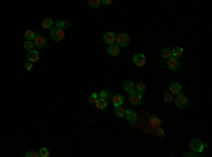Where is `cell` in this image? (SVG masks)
<instances>
[{
	"label": "cell",
	"instance_id": "cell-19",
	"mask_svg": "<svg viewBox=\"0 0 212 157\" xmlns=\"http://www.w3.org/2000/svg\"><path fill=\"white\" fill-rule=\"evenodd\" d=\"M183 52H184L183 48L177 45V47H174V48L171 50V57H176V58H180V57L183 55Z\"/></svg>",
	"mask_w": 212,
	"mask_h": 157
},
{
	"label": "cell",
	"instance_id": "cell-4",
	"mask_svg": "<svg viewBox=\"0 0 212 157\" xmlns=\"http://www.w3.org/2000/svg\"><path fill=\"white\" fill-rule=\"evenodd\" d=\"M205 147H206V144H202V142L199 139H192L190 142V149L192 150V151L201 153V151H204Z\"/></svg>",
	"mask_w": 212,
	"mask_h": 157
},
{
	"label": "cell",
	"instance_id": "cell-29",
	"mask_svg": "<svg viewBox=\"0 0 212 157\" xmlns=\"http://www.w3.org/2000/svg\"><path fill=\"white\" fill-rule=\"evenodd\" d=\"M164 101H165V102H172V101H174L171 92H167V94H165V95H164Z\"/></svg>",
	"mask_w": 212,
	"mask_h": 157
},
{
	"label": "cell",
	"instance_id": "cell-8",
	"mask_svg": "<svg viewBox=\"0 0 212 157\" xmlns=\"http://www.w3.org/2000/svg\"><path fill=\"white\" fill-rule=\"evenodd\" d=\"M167 65H168V68L171 71H177L180 68V59L178 58H176V57H170V58L167 59Z\"/></svg>",
	"mask_w": 212,
	"mask_h": 157
},
{
	"label": "cell",
	"instance_id": "cell-24",
	"mask_svg": "<svg viewBox=\"0 0 212 157\" xmlns=\"http://www.w3.org/2000/svg\"><path fill=\"white\" fill-rule=\"evenodd\" d=\"M37 33H34V30H27L26 33H24V37H26V40H34V37H36Z\"/></svg>",
	"mask_w": 212,
	"mask_h": 157
},
{
	"label": "cell",
	"instance_id": "cell-32",
	"mask_svg": "<svg viewBox=\"0 0 212 157\" xmlns=\"http://www.w3.org/2000/svg\"><path fill=\"white\" fill-rule=\"evenodd\" d=\"M26 157H40V156H38V151H28L26 154Z\"/></svg>",
	"mask_w": 212,
	"mask_h": 157
},
{
	"label": "cell",
	"instance_id": "cell-20",
	"mask_svg": "<svg viewBox=\"0 0 212 157\" xmlns=\"http://www.w3.org/2000/svg\"><path fill=\"white\" fill-rule=\"evenodd\" d=\"M160 55H161V57H163V58L168 59V58H170V57H171V50H170V48H167V47L161 48V51H160Z\"/></svg>",
	"mask_w": 212,
	"mask_h": 157
},
{
	"label": "cell",
	"instance_id": "cell-14",
	"mask_svg": "<svg viewBox=\"0 0 212 157\" xmlns=\"http://www.w3.org/2000/svg\"><path fill=\"white\" fill-rule=\"evenodd\" d=\"M112 96H113V94H112V91H110V89H103V91L99 92V98H100V99H105V101H110V99H112Z\"/></svg>",
	"mask_w": 212,
	"mask_h": 157
},
{
	"label": "cell",
	"instance_id": "cell-2",
	"mask_svg": "<svg viewBox=\"0 0 212 157\" xmlns=\"http://www.w3.org/2000/svg\"><path fill=\"white\" fill-rule=\"evenodd\" d=\"M115 43H116L119 47H127L129 44H130V37H129V34H126V33H119V34H116Z\"/></svg>",
	"mask_w": 212,
	"mask_h": 157
},
{
	"label": "cell",
	"instance_id": "cell-5",
	"mask_svg": "<svg viewBox=\"0 0 212 157\" xmlns=\"http://www.w3.org/2000/svg\"><path fill=\"white\" fill-rule=\"evenodd\" d=\"M142 101H143V98H142V94L140 92L133 91L129 94V102L132 103V105H140Z\"/></svg>",
	"mask_w": 212,
	"mask_h": 157
},
{
	"label": "cell",
	"instance_id": "cell-34",
	"mask_svg": "<svg viewBox=\"0 0 212 157\" xmlns=\"http://www.w3.org/2000/svg\"><path fill=\"white\" fill-rule=\"evenodd\" d=\"M112 2H113V0H100V3L105 4V6H109V4L112 3Z\"/></svg>",
	"mask_w": 212,
	"mask_h": 157
},
{
	"label": "cell",
	"instance_id": "cell-11",
	"mask_svg": "<svg viewBox=\"0 0 212 157\" xmlns=\"http://www.w3.org/2000/svg\"><path fill=\"white\" fill-rule=\"evenodd\" d=\"M40 59V54H38V51L37 50H31V51H27V61L30 62H37Z\"/></svg>",
	"mask_w": 212,
	"mask_h": 157
},
{
	"label": "cell",
	"instance_id": "cell-26",
	"mask_svg": "<svg viewBox=\"0 0 212 157\" xmlns=\"http://www.w3.org/2000/svg\"><path fill=\"white\" fill-rule=\"evenodd\" d=\"M88 6L92 9H98L100 6V0H88Z\"/></svg>",
	"mask_w": 212,
	"mask_h": 157
},
{
	"label": "cell",
	"instance_id": "cell-6",
	"mask_svg": "<svg viewBox=\"0 0 212 157\" xmlns=\"http://www.w3.org/2000/svg\"><path fill=\"white\" fill-rule=\"evenodd\" d=\"M33 43H34V45H36L37 48H44L45 45H47V40H45V37L41 36V34H38V33L36 34Z\"/></svg>",
	"mask_w": 212,
	"mask_h": 157
},
{
	"label": "cell",
	"instance_id": "cell-21",
	"mask_svg": "<svg viewBox=\"0 0 212 157\" xmlns=\"http://www.w3.org/2000/svg\"><path fill=\"white\" fill-rule=\"evenodd\" d=\"M95 106L98 108V109H100V110H102V109H106V106H108V101H105V99H100V98H99V99H98V102L95 103Z\"/></svg>",
	"mask_w": 212,
	"mask_h": 157
},
{
	"label": "cell",
	"instance_id": "cell-23",
	"mask_svg": "<svg viewBox=\"0 0 212 157\" xmlns=\"http://www.w3.org/2000/svg\"><path fill=\"white\" fill-rule=\"evenodd\" d=\"M23 47H24V50H26V51H31V50H34V47H36V45H34V43L31 40H26V43H24V45H23Z\"/></svg>",
	"mask_w": 212,
	"mask_h": 157
},
{
	"label": "cell",
	"instance_id": "cell-31",
	"mask_svg": "<svg viewBox=\"0 0 212 157\" xmlns=\"http://www.w3.org/2000/svg\"><path fill=\"white\" fill-rule=\"evenodd\" d=\"M184 156H185V157H190V156H192V157H198V156H199V153H197V151H192V150H191V151L185 153Z\"/></svg>",
	"mask_w": 212,
	"mask_h": 157
},
{
	"label": "cell",
	"instance_id": "cell-13",
	"mask_svg": "<svg viewBox=\"0 0 212 157\" xmlns=\"http://www.w3.org/2000/svg\"><path fill=\"white\" fill-rule=\"evenodd\" d=\"M181 91H183V88H181V84H178V82H172V84L170 85V92H171L172 95L181 94Z\"/></svg>",
	"mask_w": 212,
	"mask_h": 157
},
{
	"label": "cell",
	"instance_id": "cell-30",
	"mask_svg": "<svg viewBox=\"0 0 212 157\" xmlns=\"http://www.w3.org/2000/svg\"><path fill=\"white\" fill-rule=\"evenodd\" d=\"M161 123V121L160 119H157V117H151V124H153V126H158V124Z\"/></svg>",
	"mask_w": 212,
	"mask_h": 157
},
{
	"label": "cell",
	"instance_id": "cell-17",
	"mask_svg": "<svg viewBox=\"0 0 212 157\" xmlns=\"http://www.w3.org/2000/svg\"><path fill=\"white\" fill-rule=\"evenodd\" d=\"M123 89L127 94H130V92L134 91V84H133V81H124L123 82Z\"/></svg>",
	"mask_w": 212,
	"mask_h": 157
},
{
	"label": "cell",
	"instance_id": "cell-16",
	"mask_svg": "<svg viewBox=\"0 0 212 157\" xmlns=\"http://www.w3.org/2000/svg\"><path fill=\"white\" fill-rule=\"evenodd\" d=\"M55 26L62 29V30H65V29H70L71 27V21L70 20H58V21L55 23Z\"/></svg>",
	"mask_w": 212,
	"mask_h": 157
},
{
	"label": "cell",
	"instance_id": "cell-28",
	"mask_svg": "<svg viewBox=\"0 0 212 157\" xmlns=\"http://www.w3.org/2000/svg\"><path fill=\"white\" fill-rule=\"evenodd\" d=\"M134 91L140 92V94H143V92L146 91V85L143 84V82H139L137 85H134Z\"/></svg>",
	"mask_w": 212,
	"mask_h": 157
},
{
	"label": "cell",
	"instance_id": "cell-25",
	"mask_svg": "<svg viewBox=\"0 0 212 157\" xmlns=\"http://www.w3.org/2000/svg\"><path fill=\"white\" fill-rule=\"evenodd\" d=\"M98 99H99V94H91L89 98H88V101H89L91 105H95V103L98 102Z\"/></svg>",
	"mask_w": 212,
	"mask_h": 157
},
{
	"label": "cell",
	"instance_id": "cell-10",
	"mask_svg": "<svg viewBox=\"0 0 212 157\" xmlns=\"http://www.w3.org/2000/svg\"><path fill=\"white\" fill-rule=\"evenodd\" d=\"M108 54L112 55V57H117V55L120 54V47L115 43L109 44V45H108Z\"/></svg>",
	"mask_w": 212,
	"mask_h": 157
},
{
	"label": "cell",
	"instance_id": "cell-15",
	"mask_svg": "<svg viewBox=\"0 0 212 157\" xmlns=\"http://www.w3.org/2000/svg\"><path fill=\"white\" fill-rule=\"evenodd\" d=\"M110 101L113 102L115 108H116V106H122V105H123V102H124V99H123V96H122V95H113Z\"/></svg>",
	"mask_w": 212,
	"mask_h": 157
},
{
	"label": "cell",
	"instance_id": "cell-27",
	"mask_svg": "<svg viewBox=\"0 0 212 157\" xmlns=\"http://www.w3.org/2000/svg\"><path fill=\"white\" fill-rule=\"evenodd\" d=\"M38 156L40 157H48L50 156V150H48L47 147H41V149L38 150Z\"/></svg>",
	"mask_w": 212,
	"mask_h": 157
},
{
	"label": "cell",
	"instance_id": "cell-3",
	"mask_svg": "<svg viewBox=\"0 0 212 157\" xmlns=\"http://www.w3.org/2000/svg\"><path fill=\"white\" fill-rule=\"evenodd\" d=\"M172 102L176 103V106L178 109H184V108H187V105H188V98H187L185 95H183V94H177V96L174 98Z\"/></svg>",
	"mask_w": 212,
	"mask_h": 157
},
{
	"label": "cell",
	"instance_id": "cell-22",
	"mask_svg": "<svg viewBox=\"0 0 212 157\" xmlns=\"http://www.w3.org/2000/svg\"><path fill=\"white\" fill-rule=\"evenodd\" d=\"M124 108L123 106H116V108H115V115H116L117 117H123L124 116Z\"/></svg>",
	"mask_w": 212,
	"mask_h": 157
},
{
	"label": "cell",
	"instance_id": "cell-12",
	"mask_svg": "<svg viewBox=\"0 0 212 157\" xmlns=\"http://www.w3.org/2000/svg\"><path fill=\"white\" fill-rule=\"evenodd\" d=\"M115 40H116V34H115L113 31H108V33L103 36V41H105L106 44H113Z\"/></svg>",
	"mask_w": 212,
	"mask_h": 157
},
{
	"label": "cell",
	"instance_id": "cell-7",
	"mask_svg": "<svg viewBox=\"0 0 212 157\" xmlns=\"http://www.w3.org/2000/svg\"><path fill=\"white\" fill-rule=\"evenodd\" d=\"M133 64H134L136 67H139V68L144 67L146 65V55L144 54H136L134 57H133Z\"/></svg>",
	"mask_w": 212,
	"mask_h": 157
},
{
	"label": "cell",
	"instance_id": "cell-9",
	"mask_svg": "<svg viewBox=\"0 0 212 157\" xmlns=\"http://www.w3.org/2000/svg\"><path fill=\"white\" fill-rule=\"evenodd\" d=\"M124 116H126V119L129 121V123H132V124H134L136 122H137V113L136 112H133V110H130V109H126L124 110Z\"/></svg>",
	"mask_w": 212,
	"mask_h": 157
},
{
	"label": "cell",
	"instance_id": "cell-1",
	"mask_svg": "<svg viewBox=\"0 0 212 157\" xmlns=\"http://www.w3.org/2000/svg\"><path fill=\"white\" fill-rule=\"evenodd\" d=\"M50 34H51V38L54 41H62L64 40V37H65L64 30L59 29V27H57V26H54L52 29H50Z\"/></svg>",
	"mask_w": 212,
	"mask_h": 157
},
{
	"label": "cell",
	"instance_id": "cell-33",
	"mask_svg": "<svg viewBox=\"0 0 212 157\" xmlns=\"http://www.w3.org/2000/svg\"><path fill=\"white\" fill-rule=\"evenodd\" d=\"M24 68H26L27 71H31V68H33V62H30V61H27L26 64H24Z\"/></svg>",
	"mask_w": 212,
	"mask_h": 157
},
{
	"label": "cell",
	"instance_id": "cell-18",
	"mask_svg": "<svg viewBox=\"0 0 212 157\" xmlns=\"http://www.w3.org/2000/svg\"><path fill=\"white\" fill-rule=\"evenodd\" d=\"M41 26H43V29H52L54 27V21H52V18H50V17H47V18H44L43 20V23H41Z\"/></svg>",
	"mask_w": 212,
	"mask_h": 157
}]
</instances>
